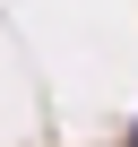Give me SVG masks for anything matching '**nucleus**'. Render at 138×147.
Returning a JSON list of instances; mask_svg holds the SVG:
<instances>
[{"label": "nucleus", "mask_w": 138, "mask_h": 147, "mask_svg": "<svg viewBox=\"0 0 138 147\" xmlns=\"http://www.w3.org/2000/svg\"><path fill=\"white\" fill-rule=\"evenodd\" d=\"M129 147H138V121H129Z\"/></svg>", "instance_id": "nucleus-1"}]
</instances>
